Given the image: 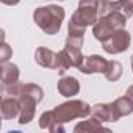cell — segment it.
<instances>
[{
	"instance_id": "16",
	"label": "cell",
	"mask_w": 133,
	"mask_h": 133,
	"mask_svg": "<svg viewBox=\"0 0 133 133\" xmlns=\"http://www.w3.org/2000/svg\"><path fill=\"white\" fill-rule=\"evenodd\" d=\"M99 128H102V124H100V121H97V119H88V121H83V122H80L78 125H75V131H94V130H99Z\"/></svg>"
},
{
	"instance_id": "17",
	"label": "cell",
	"mask_w": 133,
	"mask_h": 133,
	"mask_svg": "<svg viewBox=\"0 0 133 133\" xmlns=\"http://www.w3.org/2000/svg\"><path fill=\"white\" fill-rule=\"evenodd\" d=\"M116 11H121L122 14H125V17H131L133 16V0H119L116 2Z\"/></svg>"
},
{
	"instance_id": "7",
	"label": "cell",
	"mask_w": 133,
	"mask_h": 133,
	"mask_svg": "<svg viewBox=\"0 0 133 133\" xmlns=\"http://www.w3.org/2000/svg\"><path fill=\"white\" fill-rule=\"evenodd\" d=\"M91 114L94 119L100 122H116L119 119L113 103H103V105H96L91 108Z\"/></svg>"
},
{
	"instance_id": "8",
	"label": "cell",
	"mask_w": 133,
	"mask_h": 133,
	"mask_svg": "<svg viewBox=\"0 0 133 133\" xmlns=\"http://www.w3.org/2000/svg\"><path fill=\"white\" fill-rule=\"evenodd\" d=\"M35 59L39 66L47 69H56L58 68V53L45 49V47H38L35 53Z\"/></svg>"
},
{
	"instance_id": "9",
	"label": "cell",
	"mask_w": 133,
	"mask_h": 133,
	"mask_svg": "<svg viewBox=\"0 0 133 133\" xmlns=\"http://www.w3.org/2000/svg\"><path fill=\"white\" fill-rule=\"evenodd\" d=\"M114 31H117V30L114 28V25L111 24V21L108 19V16L100 17V19L94 24V28H92L94 38H96V39H99L100 42L107 41V39H108Z\"/></svg>"
},
{
	"instance_id": "20",
	"label": "cell",
	"mask_w": 133,
	"mask_h": 133,
	"mask_svg": "<svg viewBox=\"0 0 133 133\" xmlns=\"http://www.w3.org/2000/svg\"><path fill=\"white\" fill-rule=\"evenodd\" d=\"M11 55H13L11 47H10V45L3 41V42H2V45H0V61H2V63L8 61V59L11 58Z\"/></svg>"
},
{
	"instance_id": "6",
	"label": "cell",
	"mask_w": 133,
	"mask_h": 133,
	"mask_svg": "<svg viewBox=\"0 0 133 133\" xmlns=\"http://www.w3.org/2000/svg\"><path fill=\"white\" fill-rule=\"evenodd\" d=\"M107 66H108V61L99 55H92V56H88L85 58L82 68H80V72L83 74H105L107 71Z\"/></svg>"
},
{
	"instance_id": "13",
	"label": "cell",
	"mask_w": 133,
	"mask_h": 133,
	"mask_svg": "<svg viewBox=\"0 0 133 133\" xmlns=\"http://www.w3.org/2000/svg\"><path fill=\"white\" fill-rule=\"evenodd\" d=\"M63 52L66 53V56H68V59H69V63H71L72 68H78V69L82 68L85 58H83V55H82V52H80L78 47H74V45H68V44H66V47H64Z\"/></svg>"
},
{
	"instance_id": "18",
	"label": "cell",
	"mask_w": 133,
	"mask_h": 133,
	"mask_svg": "<svg viewBox=\"0 0 133 133\" xmlns=\"http://www.w3.org/2000/svg\"><path fill=\"white\" fill-rule=\"evenodd\" d=\"M116 11V2H111V0H100L99 2V16H108L111 13Z\"/></svg>"
},
{
	"instance_id": "12",
	"label": "cell",
	"mask_w": 133,
	"mask_h": 133,
	"mask_svg": "<svg viewBox=\"0 0 133 133\" xmlns=\"http://www.w3.org/2000/svg\"><path fill=\"white\" fill-rule=\"evenodd\" d=\"M58 91L59 94H63L64 97H72L75 94H78L80 91V83L77 78L74 77H64L58 82Z\"/></svg>"
},
{
	"instance_id": "3",
	"label": "cell",
	"mask_w": 133,
	"mask_h": 133,
	"mask_svg": "<svg viewBox=\"0 0 133 133\" xmlns=\"http://www.w3.org/2000/svg\"><path fill=\"white\" fill-rule=\"evenodd\" d=\"M99 0H80L78 10L72 14L71 22L77 27L86 28L88 25H94L99 19Z\"/></svg>"
},
{
	"instance_id": "1",
	"label": "cell",
	"mask_w": 133,
	"mask_h": 133,
	"mask_svg": "<svg viewBox=\"0 0 133 133\" xmlns=\"http://www.w3.org/2000/svg\"><path fill=\"white\" fill-rule=\"evenodd\" d=\"M33 19L36 25L47 35H56L61 28V22L64 19V10L58 5L50 6H41L35 10Z\"/></svg>"
},
{
	"instance_id": "15",
	"label": "cell",
	"mask_w": 133,
	"mask_h": 133,
	"mask_svg": "<svg viewBox=\"0 0 133 133\" xmlns=\"http://www.w3.org/2000/svg\"><path fill=\"white\" fill-rule=\"evenodd\" d=\"M122 75V66L119 61H108V66H107V71H105V77L107 80L110 82H116L119 80Z\"/></svg>"
},
{
	"instance_id": "23",
	"label": "cell",
	"mask_w": 133,
	"mask_h": 133,
	"mask_svg": "<svg viewBox=\"0 0 133 133\" xmlns=\"http://www.w3.org/2000/svg\"><path fill=\"white\" fill-rule=\"evenodd\" d=\"M131 69H133V55H131Z\"/></svg>"
},
{
	"instance_id": "10",
	"label": "cell",
	"mask_w": 133,
	"mask_h": 133,
	"mask_svg": "<svg viewBox=\"0 0 133 133\" xmlns=\"http://www.w3.org/2000/svg\"><path fill=\"white\" fill-rule=\"evenodd\" d=\"M0 78H2L3 86H10L19 82V68L13 63H2L0 66Z\"/></svg>"
},
{
	"instance_id": "14",
	"label": "cell",
	"mask_w": 133,
	"mask_h": 133,
	"mask_svg": "<svg viewBox=\"0 0 133 133\" xmlns=\"http://www.w3.org/2000/svg\"><path fill=\"white\" fill-rule=\"evenodd\" d=\"M113 107H114V110H116V113H117L119 117L128 116L130 113H133V102L127 96H124V97L117 99L116 102H113Z\"/></svg>"
},
{
	"instance_id": "22",
	"label": "cell",
	"mask_w": 133,
	"mask_h": 133,
	"mask_svg": "<svg viewBox=\"0 0 133 133\" xmlns=\"http://www.w3.org/2000/svg\"><path fill=\"white\" fill-rule=\"evenodd\" d=\"M21 2V0H2V3H5V5H17Z\"/></svg>"
},
{
	"instance_id": "19",
	"label": "cell",
	"mask_w": 133,
	"mask_h": 133,
	"mask_svg": "<svg viewBox=\"0 0 133 133\" xmlns=\"http://www.w3.org/2000/svg\"><path fill=\"white\" fill-rule=\"evenodd\" d=\"M53 122H56L53 111H45V113H42V116H41V119H39L41 128H49V130H50V128L53 127Z\"/></svg>"
},
{
	"instance_id": "2",
	"label": "cell",
	"mask_w": 133,
	"mask_h": 133,
	"mask_svg": "<svg viewBox=\"0 0 133 133\" xmlns=\"http://www.w3.org/2000/svg\"><path fill=\"white\" fill-rule=\"evenodd\" d=\"M21 103V113H19V122L21 124H28L33 116H35V108L36 105L42 100V89L38 85H24V89L21 96L17 97Z\"/></svg>"
},
{
	"instance_id": "21",
	"label": "cell",
	"mask_w": 133,
	"mask_h": 133,
	"mask_svg": "<svg viewBox=\"0 0 133 133\" xmlns=\"http://www.w3.org/2000/svg\"><path fill=\"white\" fill-rule=\"evenodd\" d=\"M125 96H127V97H128V99H130V100L133 102V86H130V88L127 89V92H125Z\"/></svg>"
},
{
	"instance_id": "11",
	"label": "cell",
	"mask_w": 133,
	"mask_h": 133,
	"mask_svg": "<svg viewBox=\"0 0 133 133\" xmlns=\"http://www.w3.org/2000/svg\"><path fill=\"white\" fill-rule=\"evenodd\" d=\"M21 113V103L19 99L13 96H5L2 99V117L3 119H14Z\"/></svg>"
},
{
	"instance_id": "4",
	"label": "cell",
	"mask_w": 133,
	"mask_h": 133,
	"mask_svg": "<svg viewBox=\"0 0 133 133\" xmlns=\"http://www.w3.org/2000/svg\"><path fill=\"white\" fill-rule=\"evenodd\" d=\"M55 119L58 124L63 122H69L74 117H85L91 113V107L86 105L82 100H71V102H66L63 105H58L55 110Z\"/></svg>"
},
{
	"instance_id": "5",
	"label": "cell",
	"mask_w": 133,
	"mask_h": 133,
	"mask_svg": "<svg viewBox=\"0 0 133 133\" xmlns=\"http://www.w3.org/2000/svg\"><path fill=\"white\" fill-rule=\"evenodd\" d=\"M130 41H131L130 33L125 28H121V30L114 31L107 41H103V50L107 53H113V55L122 53V52H125L128 49Z\"/></svg>"
}]
</instances>
